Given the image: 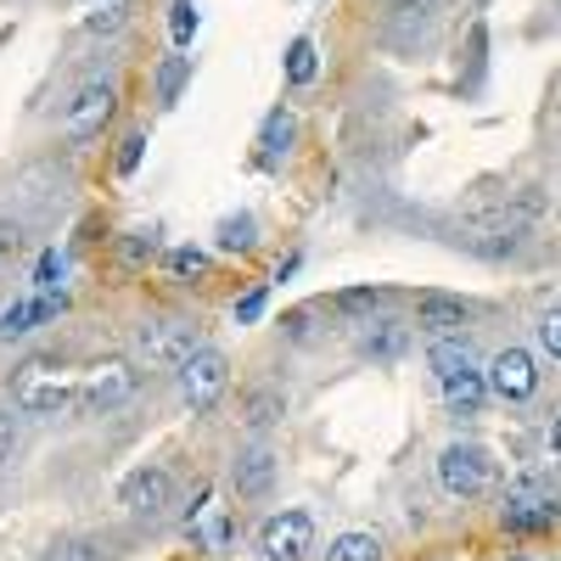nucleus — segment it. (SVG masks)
Segmentation results:
<instances>
[{"label": "nucleus", "instance_id": "1", "mask_svg": "<svg viewBox=\"0 0 561 561\" xmlns=\"http://www.w3.org/2000/svg\"><path fill=\"white\" fill-rule=\"evenodd\" d=\"M539 214H545V197L539 192H511L500 203H483V208L466 214L455 225V242L483 253V259H505V253H517V242L539 225Z\"/></svg>", "mask_w": 561, "mask_h": 561}, {"label": "nucleus", "instance_id": "2", "mask_svg": "<svg viewBox=\"0 0 561 561\" xmlns=\"http://www.w3.org/2000/svg\"><path fill=\"white\" fill-rule=\"evenodd\" d=\"M427 370H433V382H438V393H444L449 410H460V415H478L483 410L489 382H483L472 348H466L460 337H433L427 343Z\"/></svg>", "mask_w": 561, "mask_h": 561}, {"label": "nucleus", "instance_id": "3", "mask_svg": "<svg viewBox=\"0 0 561 561\" xmlns=\"http://www.w3.org/2000/svg\"><path fill=\"white\" fill-rule=\"evenodd\" d=\"M129 343H135V354L147 359V365L180 370L185 359L203 348V332H197V320H185V314H140Z\"/></svg>", "mask_w": 561, "mask_h": 561}, {"label": "nucleus", "instance_id": "4", "mask_svg": "<svg viewBox=\"0 0 561 561\" xmlns=\"http://www.w3.org/2000/svg\"><path fill=\"white\" fill-rule=\"evenodd\" d=\"M73 399V370L51 354H34L12 370V404L28 415H62Z\"/></svg>", "mask_w": 561, "mask_h": 561}, {"label": "nucleus", "instance_id": "5", "mask_svg": "<svg viewBox=\"0 0 561 561\" xmlns=\"http://www.w3.org/2000/svg\"><path fill=\"white\" fill-rule=\"evenodd\" d=\"M438 483L455 500H483L494 489V455L483 444H449L438 455Z\"/></svg>", "mask_w": 561, "mask_h": 561}, {"label": "nucleus", "instance_id": "6", "mask_svg": "<svg viewBox=\"0 0 561 561\" xmlns=\"http://www.w3.org/2000/svg\"><path fill=\"white\" fill-rule=\"evenodd\" d=\"M225 388H230V359L219 348H197L192 359L180 365V399L192 404L197 415H208L225 399Z\"/></svg>", "mask_w": 561, "mask_h": 561}, {"label": "nucleus", "instance_id": "7", "mask_svg": "<svg viewBox=\"0 0 561 561\" xmlns=\"http://www.w3.org/2000/svg\"><path fill=\"white\" fill-rule=\"evenodd\" d=\"M113 107H118V90H113L107 79L79 84V90H73V102H68V113H62V135L73 140V147H84V140H96V135L107 129Z\"/></svg>", "mask_w": 561, "mask_h": 561}, {"label": "nucleus", "instance_id": "8", "mask_svg": "<svg viewBox=\"0 0 561 561\" xmlns=\"http://www.w3.org/2000/svg\"><path fill=\"white\" fill-rule=\"evenodd\" d=\"M135 388H140V370L129 359H96V365L84 370V382H79V399H84V410L107 415V410L129 404Z\"/></svg>", "mask_w": 561, "mask_h": 561}, {"label": "nucleus", "instance_id": "9", "mask_svg": "<svg viewBox=\"0 0 561 561\" xmlns=\"http://www.w3.org/2000/svg\"><path fill=\"white\" fill-rule=\"evenodd\" d=\"M118 505L129 511L135 523H158L163 511L174 505V472H169V466H140V472L124 478Z\"/></svg>", "mask_w": 561, "mask_h": 561}, {"label": "nucleus", "instance_id": "10", "mask_svg": "<svg viewBox=\"0 0 561 561\" xmlns=\"http://www.w3.org/2000/svg\"><path fill=\"white\" fill-rule=\"evenodd\" d=\"M483 382H489V393H494V399L523 404V399H534V393H539V365H534V354H528V348H500V354L489 359V370H483Z\"/></svg>", "mask_w": 561, "mask_h": 561}, {"label": "nucleus", "instance_id": "11", "mask_svg": "<svg viewBox=\"0 0 561 561\" xmlns=\"http://www.w3.org/2000/svg\"><path fill=\"white\" fill-rule=\"evenodd\" d=\"M354 354L370 359V365H393L410 354V325L393 320V314H370L354 325Z\"/></svg>", "mask_w": 561, "mask_h": 561}, {"label": "nucleus", "instance_id": "12", "mask_svg": "<svg viewBox=\"0 0 561 561\" xmlns=\"http://www.w3.org/2000/svg\"><path fill=\"white\" fill-rule=\"evenodd\" d=\"M259 550L270 561H304L314 550V523H309V511H280V517H270L259 528Z\"/></svg>", "mask_w": 561, "mask_h": 561}, {"label": "nucleus", "instance_id": "13", "mask_svg": "<svg viewBox=\"0 0 561 561\" xmlns=\"http://www.w3.org/2000/svg\"><path fill=\"white\" fill-rule=\"evenodd\" d=\"M460 325H472V304L455 293H415V332L421 337H460Z\"/></svg>", "mask_w": 561, "mask_h": 561}, {"label": "nucleus", "instance_id": "14", "mask_svg": "<svg viewBox=\"0 0 561 561\" xmlns=\"http://www.w3.org/2000/svg\"><path fill=\"white\" fill-rule=\"evenodd\" d=\"M505 528L511 534H539V528H556L561 523V500L539 494L534 483H517V489H505Z\"/></svg>", "mask_w": 561, "mask_h": 561}, {"label": "nucleus", "instance_id": "15", "mask_svg": "<svg viewBox=\"0 0 561 561\" xmlns=\"http://www.w3.org/2000/svg\"><path fill=\"white\" fill-rule=\"evenodd\" d=\"M275 472H280V455L270 444H248V449H237V460H230V489H237L242 500H264L275 489Z\"/></svg>", "mask_w": 561, "mask_h": 561}, {"label": "nucleus", "instance_id": "16", "mask_svg": "<svg viewBox=\"0 0 561 561\" xmlns=\"http://www.w3.org/2000/svg\"><path fill=\"white\" fill-rule=\"evenodd\" d=\"M388 39H399V45H427L433 39V28H438V12H444V0H388Z\"/></svg>", "mask_w": 561, "mask_h": 561}, {"label": "nucleus", "instance_id": "17", "mask_svg": "<svg viewBox=\"0 0 561 561\" xmlns=\"http://www.w3.org/2000/svg\"><path fill=\"white\" fill-rule=\"evenodd\" d=\"M57 309H62V293H57V298L45 293V298H23V304H12L7 314H0V343H12V337L34 332V325H39V320H51Z\"/></svg>", "mask_w": 561, "mask_h": 561}, {"label": "nucleus", "instance_id": "18", "mask_svg": "<svg viewBox=\"0 0 561 561\" xmlns=\"http://www.w3.org/2000/svg\"><path fill=\"white\" fill-rule=\"evenodd\" d=\"M135 12V0H79V23L90 34H118Z\"/></svg>", "mask_w": 561, "mask_h": 561}, {"label": "nucleus", "instance_id": "19", "mask_svg": "<svg viewBox=\"0 0 561 561\" xmlns=\"http://www.w3.org/2000/svg\"><path fill=\"white\" fill-rule=\"evenodd\" d=\"M287 147H293V113L275 107V113L264 118V129H259V163H275Z\"/></svg>", "mask_w": 561, "mask_h": 561}, {"label": "nucleus", "instance_id": "20", "mask_svg": "<svg viewBox=\"0 0 561 561\" xmlns=\"http://www.w3.org/2000/svg\"><path fill=\"white\" fill-rule=\"evenodd\" d=\"M287 415V399H280L275 388H259V393H248V404H242V421L253 433H264V427H275V421Z\"/></svg>", "mask_w": 561, "mask_h": 561}, {"label": "nucleus", "instance_id": "21", "mask_svg": "<svg viewBox=\"0 0 561 561\" xmlns=\"http://www.w3.org/2000/svg\"><path fill=\"white\" fill-rule=\"evenodd\" d=\"M325 561H382V539L377 534H337L325 545Z\"/></svg>", "mask_w": 561, "mask_h": 561}, {"label": "nucleus", "instance_id": "22", "mask_svg": "<svg viewBox=\"0 0 561 561\" xmlns=\"http://www.w3.org/2000/svg\"><path fill=\"white\" fill-rule=\"evenodd\" d=\"M45 561H107V539H96V534H68V539H57L51 550H45Z\"/></svg>", "mask_w": 561, "mask_h": 561}, {"label": "nucleus", "instance_id": "23", "mask_svg": "<svg viewBox=\"0 0 561 561\" xmlns=\"http://www.w3.org/2000/svg\"><path fill=\"white\" fill-rule=\"evenodd\" d=\"M28 253V225L18 214H0V264H18Z\"/></svg>", "mask_w": 561, "mask_h": 561}, {"label": "nucleus", "instance_id": "24", "mask_svg": "<svg viewBox=\"0 0 561 561\" xmlns=\"http://www.w3.org/2000/svg\"><path fill=\"white\" fill-rule=\"evenodd\" d=\"M332 304H337L343 314H365V320H370V314L388 304V293H382V287H348V293H337Z\"/></svg>", "mask_w": 561, "mask_h": 561}, {"label": "nucleus", "instance_id": "25", "mask_svg": "<svg viewBox=\"0 0 561 561\" xmlns=\"http://www.w3.org/2000/svg\"><path fill=\"white\" fill-rule=\"evenodd\" d=\"M192 79V57H169L163 68H158V102L169 107L174 96H180V84Z\"/></svg>", "mask_w": 561, "mask_h": 561}, {"label": "nucleus", "instance_id": "26", "mask_svg": "<svg viewBox=\"0 0 561 561\" xmlns=\"http://www.w3.org/2000/svg\"><path fill=\"white\" fill-rule=\"evenodd\" d=\"M314 68H320V62H314V39H293V45H287V79H293V84H309Z\"/></svg>", "mask_w": 561, "mask_h": 561}, {"label": "nucleus", "instance_id": "27", "mask_svg": "<svg viewBox=\"0 0 561 561\" xmlns=\"http://www.w3.org/2000/svg\"><path fill=\"white\" fill-rule=\"evenodd\" d=\"M534 337H539V348H545L550 359H561V304H550V309L534 320Z\"/></svg>", "mask_w": 561, "mask_h": 561}, {"label": "nucleus", "instance_id": "28", "mask_svg": "<svg viewBox=\"0 0 561 561\" xmlns=\"http://www.w3.org/2000/svg\"><path fill=\"white\" fill-rule=\"evenodd\" d=\"M169 270H174L180 280H203V275H208V253H203V248H174V253H169Z\"/></svg>", "mask_w": 561, "mask_h": 561}, {"label": "nucleus", "instance_id": "29", "mask_svg": "<svg viewBox=\"0 0 561 561\" xmlns=\"http://www.w3.org/2000/svg\"><path fill=\"white\" fill-rule=\"evenodd\" d=\"M219 248H230V253H248V248H253V219H248V214L225 219V225H219Z\"/></svg>", "mask_w": 561, "mask_h": 561}, {"label": "nucleus", "instance_id": "30", "mask_svg": "<svg viewBox=\"0 0 561 561\" xmlns=\"http://www.w3.org/2000/svg\"><path fill=\"white\" fill-rule=\"evenodd\" d=\"M169 28H174V45H192V34H197V7L192 0H174L169 7Z\"/></svg>", "mask_w": 561, "mask_h": 561}, {"label": "nucleus", "instance_id": "31", "mask_svg": "<svg viewBox=\"0 0 561 561\" xmlns=\"http://www.w3.org/2000/svg\"><path fill=\"white\" fill-rule=\"evenodd\" d=\"M57 280H62V253H45L39 270H34V287L39 293H57Z\"/></svg>", "mask_w": 561, "mask_h": 561}, {"label": "nucleus", "instance_id": "32", "mask_svg": "<svg viewBox=\"0 0 561 561\" xmlns=\"http://www.w3.org/2000/svg\"><path fill=\"white\" fill-rule=\"evenodd\" d=\"M152 253H158V237H152V230H135V237L124 242V259H135V264L152 259Z\"/></svg>", "mask_w": 561, "mask_h": 561}, {"label": "nucleus", "instance_id": "33", "mask_svg": "<svg viewBox=\"0 0 561 561\" xmlns=\"http://www.w3.org/2000/svg\"><path fill=\"white\" fill-rule=\"evenodd\" d=\"M12 449H18V415H12V410H0V466L12 460Z\"/></svg>", "mask_w": 561, "mask_h": 561}, {"label": "nucleus", "instance_id": "34", "mask_svg": "<svg viewBox=\"0 0 561 561\" xmlns=\"http://www.w3.org/2000/svg\"><path fill=\"white\" fill-rule=\"evenodd\" d=\"M140 152H147V135H129L124 152H118V174H135L140 169Z\"/></svg>", "mask_w": 561, "mask_h": 561}, {"label": "nucleus", "instance_id": "35", "mask_svg": "<svg viewBox=\"0 0 561 561\" xmlns=\"http://www.w3.org/2000/svg\"><path fill=\"white\" fill-rule=\"evenodd\" d=\"M280 325H287V337H298V343H309V309H293L287 320H280Z\"/></svg>", "mask_w": 561, "mask_h": 561}, {"label": "nucleus", "instance_id": "36", "mask_svg": "<svg viewBox=\"0 0 561 561\" xmlns=\"http://www.w3.org/2000/svg\"><path fill=\"white\" fill-rule=\"evenodd\" d=\"M259 314H264V287H259V293H248V298L237 304V320H259Z\"/></svg>", "mask_w": 561, "mask_h": 561}, {"label": "nucleus", "instance_id": "37", "mask_svg": "<svg viewBox=\"0 0 561 561\" xmlns=\"http://www.w3.org/2000/svg\"><path fill=\"white\" fill-rule=\"evenodd\" d=\"M550 466L561 472V410H556V421H550Z\"/></svg>", "mask_w": 561, "mask_h": 561}, {"label": "nucleus", "instance_id": "38", "mask_svg": "<svg viewBox=\"0 0 561 561\" xmlns=\"http://www.w3.org/2000/svg\"><path fill=\"white\" fill-rule=\"evenodd\" d=\"M511 561H534V556H511Z\"/></svg>", "mask_w": 561, "mask_h": 561}, {"label": "nucleus", "instance_id": "39", "mask_svg": "<svg viewBox=\"0 0 561 561\" xmlns=\"http://www.w3.org/2000/svg\"><path fill=\"white\" fill-rule=\"evenodd\" d=\"M556 7H561V0H556Z\"/></svg>", "mask_w": 561, "mask_h": 561}]
</instances>
